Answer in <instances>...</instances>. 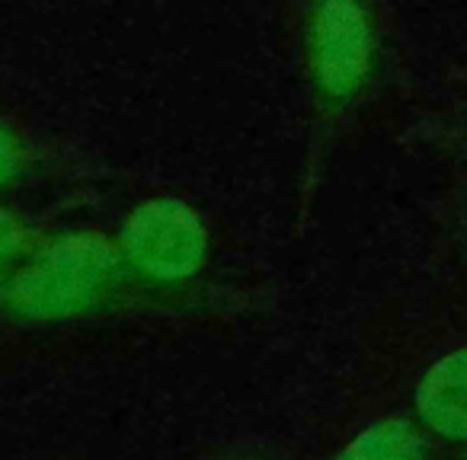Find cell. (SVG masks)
<instances>
[{
  "instance_id": "cell-1",
  "label": "cell",
  "mask_w": 467,
  "mask_h": 460,
  "mask_svg": "<svg viewBox=\"0 0 467 460\" xmlns=\"http://www.w3.org/2000/svg\"><path fill=\"white\" fill-rule=\"evenodd\" d=\"M112 275V253L90 237H71L16 275L10 301L33 317H61L99 298Z\"/></svg>"
},
{
  "instance_id": "cell-2",
  "label": "cell",
  "mask_w": 467,
  "mask_h": 460,
  "mask_svg": "<svg viewBox=\"0 0 467 460\" xmlns=\"http://www.w3.org/2000/svg\"><path fill=\"white\" fill-rule=\"evenodd\" d=\"M129 256L150 275L176 279L199 266L205 253V234L199 220L173 201L148 205L131 218L125 230Z\"/></svg>"
},
{
  "instance_id": "cell-3",
  "label": "cell",
  "mask_w": 467,
  "mask_h": 460,
  "mask_svg": "<svg viewBox=\"0 0 467 460\" xmlns=\"http://www.w3.org/2000/svg\"><path fill=\"white\" fill-rule=\"evenodd\" d=\"M320 84L337 97L358 90L371 65V26L356 0H324L314 26Z\"/></svg>"
},
{
  "instance_id": "cell-4",
  "label": "cell",
  "mask_w": 467,
  "mask_h": 460,
  "mask_svg": "<svg viewBox=\"0 0 467 460\" xmlns=\"http://www.w3.org/2000/svg\"><path fill=\"white\" fill-rule=\"evenodd\" d=\"M416 409L426 428L448 441H467V349L439 358L416 390Z\"/></svg>"
},
{
  "instance_id": "cell-5",
  "label": "cell",
  "mask_w": 467,
  "mask_h": 460,
  "mask_svg": "<svg viewBox=\"0 0 467 460\" xmlns=\"http://www.w3.org/2000/svg\"><path fill=\"white\" fill-rule=\"evenodd\" d=\"M422 438L410 422L384 419L349 441L337 460H422Z\"/></svg>"
},
{
  "instance_id": "cell-6",
  "label": "cell",
  "mask_w": 467,
  "mask_h": 460,
  "mask_svg": "<svg viewBox=\"0 0 467 460\" xmlns=\"http://www.w3.org/2000/svg\"><path fill=\"white\" fill-rule=\"evenodd\" d=\"M16 247H20V230H16L14 220L0 214V269L7 266L10 256L16 253Z\"/></svg>"
}]
</instances>
